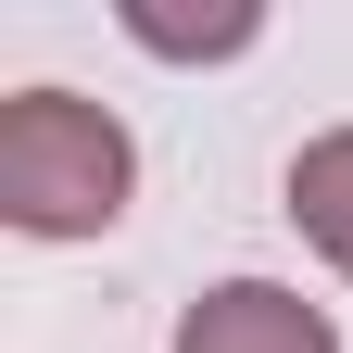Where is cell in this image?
Segmentation results:
<instances>
[{"instance_id": "6da1fadb", "label": "cell", "mask_w": 353, "mask_h": 353, "mask_svg": "<svg viewBox=\"0 0 353 353\" xmlns=\"http://www.w3.org/2000/svg\"><path fill=\"white\" fill-rule=\"evenodd\" d=\"M126 126L101 101H76V88H13L0 101V214H13L26 240H88L126 214Z\"/></svg>"}, {"instance_id": "7a4b0ae2", "label": "cell", "mask_w": 353, "mask_h": 353, "mask_svg": "<svg viewBox=\"0 0 353 353\" xmlns=\"http://www.w3.org/2000/svg\"><path fill=\"white\" fill-rule=\"evenodd\" d=\"M176 353H341V328L278 278H214L190 316H176Z\"/></svg>"}, {"instance_id": "3957f363", "label": "cell", "mask_w": 353, "mask_h": 353, "mask_svg": "<svg viewBox=\"0 0 353 353\" xmlns=\"http://www.w3.org/2000/svg\"><path fill=\"white\" fill-rule=\"evenodd\" d=\"M290 228L353 278V126H328V139L290 152Z\"/></svg>"}, {"instance_id": "277c9868", "label": "cell", "mask_w": 353, "mask_h": 353, "mask_svg": "<svg viewBox=\"0 0 353 353\" xmlns=\"http://www.w3.org/2000/svg\"><path fill=\"white\" fill-rule=\"evenodd\" d=\"M126 38H139V51H240L252 13H202V26H176V13H152V0H126Z\"/></svg>"}]
</instances>
